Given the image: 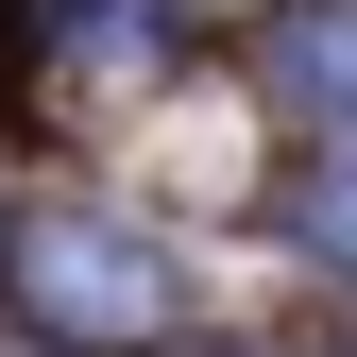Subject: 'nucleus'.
I'll use <instances>...</instances> for the list:
<instances>
[{
  "mask_svg": "<svg viewBox=\"0 0 357 357\" xmlns=\"http://www.w3.org/2000/svg\"><path fill=\"white\" fill-rule=\"evenodd\" d=\"M306 255H324V273H357V170H324V188H306Z\"/></svg>",
  "mask_w": 357,
  "mask_h": 357,
  "instance_id": "nucleus-3",
  "label": "nucleus"
},
{
  "mask_svg": "<svg viewBox=\"0 0 357 357\" xmlns=\"http://www.w3.org/2000/svg\"><path fill=\"white\" fill-rule=\"evenodd\" d=\"M273 85L324 119V137H357V0H306V17L273 34Z\"/></svg>",
  "mask_w": 357,
  "mask_h": 357,
  "instance_id": "nucleus-2",
  "label": "nucleus"
},
{
  "mask_svg": "<svg viewBox=\"0 0 357 357\" xmlns=\"http://www.w3.org/2000/svg\"><path fill=\"white\" fill-rule=\"evenodd\" d=\"M17 289H34V324L52 340H170V255L137 238V221H34V255H17Z\"/></svg>",
  "mask_w": 357,
  "mask_h": 357,
  "instance_id": "nucleus-1",
  "label": "nucleus"
}]
</instances>
